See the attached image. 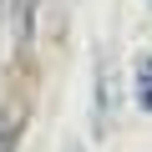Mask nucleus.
Instances as JSON below:
<instances>
[{
    "instance_id": "39448f33",
    "label": "nucleus",
    "mask_w": 152,
    "mask_h": 152,
    "mask_svg": "<svg viewBox=\"0 0 152 152\" xmlns=\"http://www.w3.org/2000/svg\"><path fill=\"white\" fill-rule=\"evenodd\" d=\"M147 5H152V0H147Z\"/></svg>"
},
{
    "instance_id": "f257e3e1",
    "label": "nucleus",
    "mask_w": 152,
    "mask_h": 152,
    "mask_svg": "<svg viewBox=\"0 0 152 152\" xmlns=\"http://www.w3.org/2000/svg\"><path fill=\"white\" fill-rule=\"evenodd\" d=\"M117 112H122V71H117L112 46H102L96 51V66H91V132L96 137H112Z\"/></svg>"
},
{
    "instance_id": "7ed1b4c3",
    "label": "nucleus",
    "mask_w": 152,
    "mask_h": 152,
    "mask_svg": "<svg viewBox=\"0 0 152 152\" xmlns=\"http://www.w3.org/2000/svg\"><path fill=\"white\" fill-rule=\"evenodd\" d=\"M26 132V107H5L0 112V152H15Z\"/></svg>"
},
{
    "instance_id": "20e7f679",
    "label": "nucleus",
    "mask_w": 152,
    "mask_h": 152,
    "mask_svg": "<svg viewBox=\"0 0 152 152\" xmlns=\"http://www.w3.org/2000/svg\"><path fill=\"white\" fill-rule=\"evenodd\" d=\"M66 152H86V147H81V142H71V147H66Z\"/></svg>"
},
{
    "instance_id": "f03ea898",
    "label": "nucleus",
    "mask_w": 152,
    "mask_h": 152,
    "mask_svg": "<svg viewBox=\"0 0 152 152\" xmlns=\"http://www.w3.org/2000/svg\"><path fill=\"white\" fill-rule=\"evenodd\" d=\"M132 102H137L142 117H152V56L147 51L132 61Z\"/></svg>"
}]
</instances>
